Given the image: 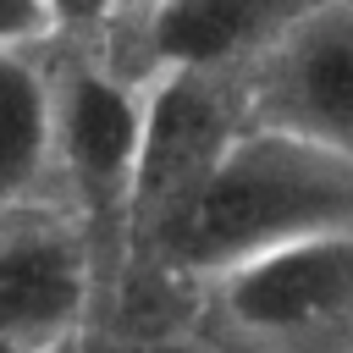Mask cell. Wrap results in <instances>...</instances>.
<instances>
[{"label":"cell","instance_id":"cell-4","mask_svg":"<svg viewBox=\"0 0 353 353\" xmlns=\"http://www.w3.org/2000/svg\"><path fill=\"white\" fill-rule=\"evenodd\" d=\"M232 132L237 127L226 121V105L210 72H154L143 83V138H138L132 188L121 204L143 248H154L160 226L199 188V176L210 171V160Z\"/></svg>","mask_w":353,"mask_h":353},{"label":"cell","instance_id":"cell-10","mask_svg":"<svg viewBox=\"0 0 353 353\" xmlns=\"http://www.w3.org/2000/svg\"><path fill=\"white\" fill-rule=\"evenodd\" d=\"M44 11H50V28L61 33V28H99V22H110L116 17V0H44Z\"/></svg>","mask_w":353,"mask_h":353},{"label":"cell","instance_id":"cell-3","mask_svg":"<svg viewBox=\"0 0 353 353\" xmlns=\"http://www.w3.org/2000/svg\"><path fill=\"white\" fill-rule=\"evenodd\" d=\"M215 298L226 320L259 342L347 336L353 331V232L281 243L215 276Z\"/></svg>","mask_w":353,"mask_h":353},{"label":"cell","instance_id":"cell-5","mask_svg":"<svg viewBox=\"0 0 353 353\" xmlns=\"http://www.w3.org/2000/svg\"><path fill=\"white\" fill-rule=\"evenodd\" d=\"M88 303V254L66 215L0 210V353H55Z\"/></svg>","mask_w":353,"mask_h":353},{"label":"cell","instance_id":"cell-7","mask_svg":"<svg viewBox=\"0 0 353 353\" xmlns=\"http://www.w3.org/2000/svg\"><path fill=\"white\" fill-rule=\"evenodd\" d=\"M314 0H160L143 11V72H232L259 61Z\"/></svg>","mask_w":353,"mask_h":353},{"label":"cell","instance_id":"cell-2","mask_svg":"<svg viewBox=\"0 0 353 353\" xmlns=\"http://www.w3.org/2000/svg\"><path fill=\"white\" fill-rule=\"evenodd\" d=\"M243 116L353 160V0H314L248 61Z\"/></svg>","mask_w":353,"mask_h":353},{"label":"cell","instance_id":"cell-6","mask_svg":"<svg viewBox=\"0 0 353 353\" xmlns=\"http://www.w3.org/2000/svg\"><path fill=\"white\" fill-rule=\"evenodd\" d=\"M55 94V160L66 165L72 188L94 204L121 210L138 165L143 138V83L116 77L110 66H66L50 77Z\"/></svg>","mask_w":353,"mask_h":353},{"label":"cell","instance_id":"cell-9","mask_svg":"<svg viewBox=\"0 0 353 353\" xmlns=\"http://www.w3.org/2000/svg\"><path fill=\"white\" fill-rule=\"evenodd\" d=\"M55 28H50L44 0H0V50H33Z\"/></svg>","mask_w":353,"mask_h":353},{"label":"cell","instance_id":"cell-1","mask_svg":"<svg viewBox=\"0 0 353 353\" xmlns=\"http://www.w3.org/2000/svg\"><path fill=\"white\" fill-rule=\"evenodd\" d=\"M353 232V160L281 127H237L199 188L160 226L154 254L188 276H226L281 243Z\"/></svg>","mask_w":353,"mask_h":353},{"label":"cell","instance_id":"cell-8","mask_svg":"<svg viewBox=\"0 0 353 353\" xmlns=\"http://www.w3.org/2000/svg\"><path fill=\"white\" fill-rule=\"evenodd\" d=\"M55 165V94L28 50H0V210H17Z\"/></svg>","mask_w":353,"mask_h":353},{"label":"cell","instance_id":"cell-11","mask_svg":"<svg viewBox=\"0 0 353 353\" xmlns=\"http://www.w3.org/2000/svg\"><path fill=\"white\" fill-rule=\"evenodd\" d=\"M154 6H160V0H116V11H138V17L154 11Z\"/></svg>","mask_w":353,"mask_h":353}]
</instances>
